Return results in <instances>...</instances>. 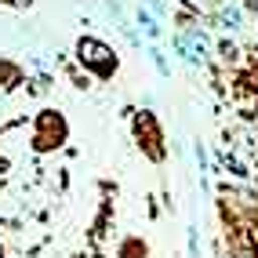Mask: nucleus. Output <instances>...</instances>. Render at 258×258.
<instances>
[{"mask_svg":"<svg viewBox=\"0 0 258 258\" xmlns=\"http://www.w3.org/2000/svg\"><path fill=\"white\" fill-rule=\"evenodd\" d=\"M139 22L146 26V33H149V37H157V22H153L149 15H142V11H139Z\"/></svg>","mask_w":258,"mask_h":258,"instance_id":"nucleus-4","label":"nucleus"},{"mask_svg":"<svg viewBox=\"0 0 258 258\" xmlns=\"http://www.w3.org/2000/svg\"><path fill=\"white\" fill-rule=\"evenodd\" d=\"M80 58H84V62H91L98 73H106V70H109V51L102 47V44H95V40H80Z\"/></svg>","mask_w":258,"mask_h":258,"instance_id":"nucleus-1","label":"nucleus"},{"mask_svg":"<svg viewBox=\"0 0 258 258\" xmlns=\"http://www.w3.org/2000/svg\"><path fill=\"white\" fill-rule=\"evenodd\" d=\"M178 51H185V58H189V62H197V58L204 55V44L193 40V37H178Z\"/></svg>","mask_w":258,"mask_h":258,"instance_id":"nucleus-2","label":"nucleus"},{"mask_svg":"<svg viewBox=\"0 0 258 258\" xmlns=\"http://www.w3.org/2000/svg\"><path fill=\"white\" fill-rule=\"evenodd\" d=\"M222 22H226V26H240V11L236 8H222Z\"/></svg>","mask_w":258,"mask_h":258,"instance_id":"nucleus-3","label":"nucleus"}]
</instances>
